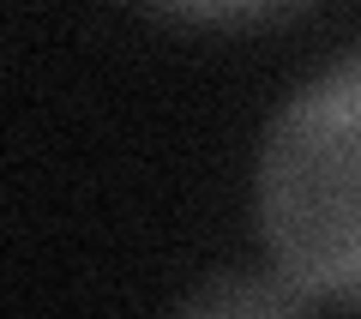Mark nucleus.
<instances>
[{"label": "nucleus", "mask_w": 361, "mask_h": 319, "mask_svg": "<svg viewBox=\"0 0 361 319\" xmlns=\"http://www.w3.org/2000/svg\"><path fill=\"white\" fill-rule=\"evenodd\" d=\"M253 223L271 271L313 307H361V49L319 66L271 115Z\"/></svg>", "instance_id": "nucleus-1"}, {"label": "nucleus", "mask_w": 361, "mask_h": 319, "mask_svg": "<svg viewBox=\"0 0 361 319\" xmlns=\"http://www.w3.org/2000/svg\"><path fill=\"white\" fill-rule=\"evenodd\" d=\"M187 307L193 313H301L313 301L271 271V283H217V289H199V295H187Z\"/></svg>", "instance_id": "nucleus-2"}, {"label": "nucleus", "mask_w": 361, "mask_h": 319, "mask_svg": "<svg viewBox=\"0 0 361 319\" xmlns=\"http://www.w3.org/2000/svg\"><path fill=\"white\" fill-rule=\"evenodd\" d=\"M157 13L187 18V25H253V18H277L301 0H151Z\"/></svg>", "instance_id": "nucleus-3"}]
</instances>
